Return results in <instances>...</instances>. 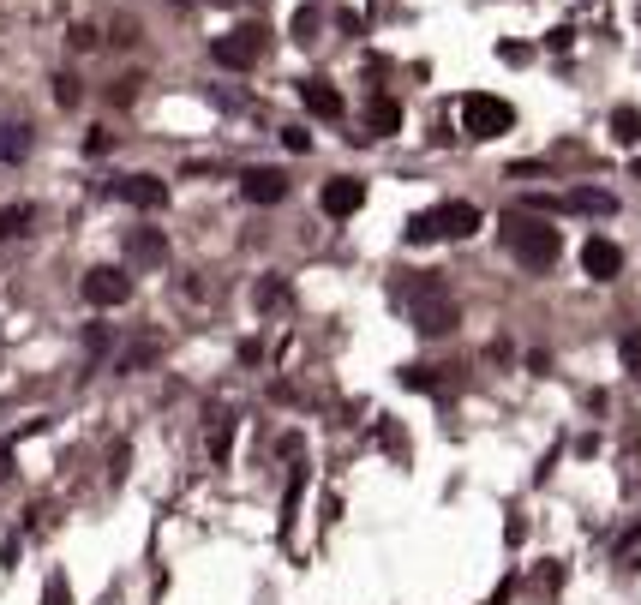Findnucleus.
<instances>
[{"mask_svg":"<svg viewBox=\"0 0 641 605\" xmlns=\"http://www.w3.org/2000/svg\"><path fill=\"white\" fill-rule=\"evenodd\" d=\"M504 246H510V258L522 270H552L564 258V234L552 222H540L534 210H510L504 216Z\"/></svg>","mask_w":641,"mask_h":605,"instance_id":"f257e3e1","label":"nucleus"},{"mask_svg":"<svg viewBox=\"0 0 641 605\" xmlns=\"http://www.w3.org/2000/svg\"><path fill=\"white\" fill-rule=\"evenodd\" d=\"M480 222H486V216H480V204H468V198H450V204H432V210H420V216L408 222V240H414V246H426V240H468Z\"/></svg>","mask_w":641,"mask_h":605,"instance_id":"f03ea898","label":"nucleus"},{"mask_svg":"<svg viewBox=\"0 0 641 605\" xmlns=\"http://www.w3.org/2000/svg\"><path fill=\"white\" fill-rule=\"evenodd\" d=\"M408 306H414V330H420V336H450V330L462 324V306L450 300V288H444L438 276L414 282V288H408Z\"/></svg>","mask_w":641,"mask_h":605,"instance_id":"7ed1b4c3","label":"nucleus"},{"mask_svg":"<svg viewBox=\"0 0 641 605\" xmlns=\"http://www.w3.org/2000/svg\"><path fill=\"white\" fill-rule=\"evenodd\" d=\"M510 126H516V108H510L504 96H486V90H480V96L462 102V132H468V138L492 144V138H504Z\"/></svg>","mask_w":641,"mask_h":605,"instance_id":"20e7f679","label":"nucleus"},{"mask_svg":"<svg viewBox=\"0 0 641 605\" xmlns=\"http://www.w3.org/2000/svg\"><path fill=\"white\" fill-rule=\"evenodd\" d=\"M264 42H270V30H264V24H234L228 36H216V42H210V54H216V66L246 72V66H258V60H264Z\"/></svg>","mask_w":641,"mask_h":605,"instance_id":"39448f33","label":"nucleus"},{"mask_svg":"<svg viewBox=\"0 0 641 605\" xmlns=\"http://www.w3.org/2000/svg\"><path fill=\"white\" fill-rule=\"evenodd\" d=\"M522 210H564V216H618V198L606 186H576V192H540Z\"/></svg>","mask_w":641,"mask_h":605,"instance_id":"423d86ee","label":"nucleus"},{"mask_svg":"<svg viewBox=\"0 0 641 605\" xmlns=\"http://www.w3.org/2000/svg\"><path fill=\"white\" fill-rule=\"evenodd\" d=\"M78 294L90 300V306H126L132 300V276L126 270H114V264H96V270H84V282H78Z\"/></svg>","mask_w":641,"mask_h":605,"instance_id":"0eeeda50","label":"nucleus"},{"mask_svg":"<svg viewBox=\"0 0 641 605\" xmlns=\"http://www.w3.org/2000/svg\"><path fill=\"white\" fill-rule=\"evenodd\" d=\"M582 270H588L594 282H618V276H624V246L606 240V234H588V240H582Z\"/></svg>","mask_w":641,"mask_h":605,"instance_id":"6e6552de","label":"nucleus"},{"mask_svg":"<svg viewBox=\"0 0 641 605\" xmlns=\"http://www.w3.org/2000/svg\"><path fill=\"white\" fill-rule=\"evenodd\" d=\"M318 204H324V216H354L360 204H366V180H354V174H336V180H324V192H318Z\"/></svg>","mask_w":641,"mask_h":605,"instance_id":"1a4fd4ad","label":"nucleus"},{"mask_svg":"<svg viewBox=\"0 0 641 605\" xmlns=\"http://www.w3.org/2000/svg\"><path fill=\"white\" fill-rule=\"evenodd\" d=\"M240 198L246 204H282L288 198V174L282 168H246L240 174Z\"/></svg>","mask_w":641,"mask_h":605,"instance_id":"9d476101","label":"nucleus"},{"mask_svg":"<svg viewBox=\"0 0 641 605\" xmlns=\"http://www.w3.org/2000/svg\"><path fill=\"white\" fill-rule=\"evenodd\" d=\"M114 192H120L126 204H138V210H162V204H168V186H162L156 174H126Z\"/></svg>","mask_w":641,"mask_h":605,"instance_id":"9b49d317","label":"nucleus"},{"mask_svg":"<svg viewBox=\"0 0 641 605\" xmlns=\"http://www.w3.org/2000/svg\"><path fill=\"white\" fill-rule=\"evenodd\" d=\"M300 102H306L318 120H342V90H336L330 78H306V84H300Z\"/></svg>","mask_w":641,"mask_h":605,"instance_id":"f8f14e48","label":"nucleus"},{"mask_svg":"<svg viewBox=\"0 0 641 605\" xmlns=\"http://www.w3.org/2000/svg\"><path fill=\"white\" fill-rule=\"evenodd\" d=\"M126 258H132V264H162V258H168L162 228H132V234H126Z\"/></svg>","mask_w":641,"mask_h":605,"instance_id":"ddd939ff","label":"nucleus"},{"mask_svg":"<svg viewBox=\"0 0 641 605\" xmlns=\"http://www.w3.org/2000/svg\"><path fill=\"white\" fill-rule=\"evenodd\" d=\"M366 120H372V132H378V138H390V132H402V102H396V96H372Z\"/></svg>","mask_w":641,"mask_h":605,"instance_id":"4468645a","label":"nucleus"},{"mask_svg":"<svg viewBox=\"0 0 641 605\" xmlns=\"http://www.w3.org/2000/svg\"><path fill=\"white\" fill-rule=\"evenodd\" d=\"M30 156V126L24 120H6L0 126V162H24Z\"/></svg>","mask_w":641,"mask_h":605,"instance_id":"2eb2a0df","label":"nucleus"},{"mask_svg":"<svg viewBox=\"0 0 641 605\" xmlns=\"http://www.w3.org/2000/svg\"><path fill=\"white\" fill-rule=\"evenodd\" d=\"M612 138L618 144H641V108H612Z\"/></svg>","mask_w":641,"mask_h":605,"instance_id":"dca6fc26","label":"nucleus"},{"mask_svg":"<svg viewBox=\"0 0 641 605\" xmlns=\"http://www.w3.org/2000/svg\"><path fill=\"white\" fill-rule=\"evenodd\" d=\"M318 30H324V12H318V6H300V12H294V42L306 48V42H318Z\"/></svg>","mask_w":641,"mask_h":605,"instance_id":"f3484780","label":"nucleus"},{"mask_svg":"<svg viewBox=\"0 0 641 605\" xmlns=\"http://www.w3.org/2000/svg\"><path fill=\"white\" fill-rule=\"evenodd\" d=\"M30 222H36V210H30V204H6V210H0V240H12V234H24Z\"/></svg>","mask_w":641,"mask_h":605,"instance_id":"a211bd4d","label":"nucleus"},{"mask_svg":"<svg viewBox=\"0 0 641 605\" xmlns=\"http://www.w3.org/2000/svg\"><path fill=\"white\" fill-rule=\"evenodd\" d=\"M618 360H624V372H641V324H630L618 336Z\"/></svg>","mask_w":641,"mask_h":605,"instance_id":"6ab92c4d","label":"nucleus"},{"mask_svg":"<svg viewBox=\"0 0 641 605\" xmlns=\"http://www.w3.org/2000/svg\"><path fill=\"white\" fill-rule=\"evenodd\" d=\"M252 300H258V312H276V306H288V288L270 276V282H258V288H252Z\"/></svg>","mask_w":641,"mask_h":605,"instance_id":"aec40b11","label":"nucleus"},{"mask_svg":"<svg viewBox=\"0 0 641 605\" xmlns=\"http://www.w3.org/2000/svg\"><path fill=\"white\" fill-rule=\"evenodd\" d=\"M138 84H144L138 72H126V78H114V84H108V102H114V108H126V102L138 96Z\"/></svg>","mask_w":641,"mask_h":605,"instance_id":"412c9836","label":"nucleus"},{"mask_svg":"<svg viewBox=\"0 0 641 605\" xmlns=\"http://www.w3.org/2000/svg\"><path fill=\"white\" fill-rule=\"evenodd\" d=\"M78 96H84V90H78V78H72V72H60V78H54V102H60V108H78Z\"/></svg>","mask_w":641,"mask_h":605,"instance_id":"4be33fe9","label":"nucleus"},{"mask_svg":"<svg viewBox=\"0 0 641 605\" xmlns=\"http://www.w3.org/2000/svg\"><path fill=\"white\" fill-rule=\"evenodd\" d=\"M66 42H72V48H78V54H84V48H96V42H102V36H96V30H90V24H72V30H66Z\"/></svg>","mask_w":641,"mask_h":605,"instance_id":"5701e85b","label":"nucleus"},{"mask_svg":"<svg viewBox=\"0 0 641 605\" xmlns=\"http://www.w3.org/2000/svg\"><path fill=\"white\" fill-rule=\"evenodd\" d=\"M210 456H216V462L228 456V420H210Z\"/></svg>","mask_w":641,"mask_h":605,"instance_id":"b1692460","label":"nucleus"},{"mask_svg":"<svg viewBox=\"0 0 641 605\" xmlns=\"http://www.w3.org/2000/svg\"><path fill=\"white\" fill-rule=\"evenodd\" d=\"M282 144H288V150H312V138H306V126H282Z\"/></svg>","mask_w":641,"mask_h":605,"instance_id":"393cba45","label":"nucleus"},{"mask_svg":"<svg viewBox=\"0 0 641 605\" xmlns=\"http://www.w3.org/2000/svg\"><path fill=\"white\" fill-rule=\"evenodd\" d=\"M630 174H636V180H641V156H636V162H630Z\"/></svg>","mask_w":641,"mask_h":605,"instance_id":"a878e982","label":"nucleus"},{"mask_svg":"<svg viewBox=\"0 0 641 605\" xmlns=\"http://www.w3.org/2000/svg\"><path fill=\"white\" fill-rule=\"evenodd\" d=\"M174 6H192V0H174Z\"/></svg>","mask_w":641,"mask_h":605,"instance_id":"bb28decb","label":"nucleus"},{"mask_svg":"<svg viewBox=\"0 0 641 605\" xmlns=\"http://www.w3.org/2000/svg\"><path fill=\"white\" fill-rule=\"evenodd\" d=\"M216 6H222V0H216Z\"/></svg>","mask_w":641,"mask_h":605,"instance_id":"cd10ccee","label":"nucleus"}]
</instances>
